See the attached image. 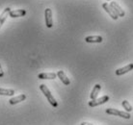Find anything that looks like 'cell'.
I'll use <instances>...</instances> for the list:
<instances>
[{"mask_svg": "<svg viewBox=\"0 0 133 125\" xmlns=\"http://www.w3.org/2000/svg\"><path fill=\"white\" fill-rule=\"evenodd\" d=\"M40 89L43 92V93L44 94V96L47 98L48 102L51 104V106H52V107H54V108H56L57 106H58V103H57V101L55 100V98L53 97V95L51 94V92H50V91L48 89V88H47L46 86L43 85V84H42V85L40 86Z\"/></svg>", "mask_w": 133, "mask_h": 125, "instance_id": "obj_1", "label": "cell"}, {"mask_svg": "<svg viewBox=\"0 0 133 125\" xmlns=\"http://www.w3.org/2000/svg\"><path fill=\"white\" fill-rule=\"evenodd\" d=\"M106 113L108 115H117V116H121L123 119H129L131 117V115L130 113L127 112V111H119L117 109H106Z\"/></svg>", "mask_w": 133, "mask_h": 125, "instance_id": "obj_2", "label": "cell"}, {"mask_svg": "<svg viewBox=\"0 0 133 125\" xmlns=\"http://www.w3.org/2000/svg\"><path fill=\"white\" fill-rule=\"evenodd\" d=\"M107 101H109V96L108 95H104L102 97H100V98H96L90 101L89 102V106L90 107H97V106H99L101 104H104V103H106Z\"/></svg>", "mask_w": 133, "mask_h": 125, "instance_id": "obj_3", "label": "cell"}, {"mask_svg": "<svg viewBox=\"0 0 133 125\" xmlns=\"http://www.w3.org/2000/svg\"><path fill=\"white\" fill-rule=\"evenodd\" d=\"M44 17H45V25L47 28H51L53 26V19H52V11L51 9H45L44 11Z\"/></svg>", "mask_w": 133, "mask_h": 125, "instance_id": "obj_4", "label": "cell"}, {"mask_svg": "<svg viewBox=\"0 0 133 125\" xmlns=\"http://www.w3.org/2000/svg\"><path fill=\"white\" fill-rule=\"evenodd\" d=\"M102 8L105 10V12H106L108 15H109L110 17H112L114 20H117L118 18H119V16L116 13V12L111 8V6H110V4L108 3H103L102 4Z\"/></svg>", "mask_w": 133, "mask_h": 125, "instance_id": "obj_5", "label": "cell"}, {"mask_svg": "<svg viewBox=\"0 0 133 125\" xmlns=\"http://www.w3.org/2000/svg\"><path fill=\"white\" fill-rule=\"evenodd\" d=\"M110 6H111V8L116 12V13L119 16V17H124V11L121 8L120 5L117 3V2L112 1V2L110 3Z\"/></svg>", "mask_w": 133, "mask_h": 125, "instance_id": "obj_6", "label": "cell"}, {"mask_svg": "<svg viewBox=\"0 0 133 125\" xmlns=\"http://www.w3.org/2000/svg\"><path fill=\"white\" fill-rule=\"evenodd\" d=\"M133 69V64H129V65H127L125 66L124 67H122V68H119L116 70V75L117 76H121V75H123V74H125V73L129 72L130 70H132Z\"/></svg>", "mask_w": 133, "mask_h": 125, "instance_id": "obj_7", "label": "cell"}, {"mask_svg": "<svg viewBox=\"0 0 133 125\" xmlns=\"http://www.w3.org/2000/svg\"><path fill=\"white\" fill-rule=\"evenodd\" d=\"M56 77H57V73H54V72H43V73H40L38 75V78L42 80H44V79L53 80Z\"/></svg>", "mask_w": 133, "mask_h": 125, "instance_id": "obj_8", "label": "cell"}, {"mask_svg": "<svg viewBox=\"0 0 133 125\" xmlns=\"http://www.w3.org/2000/svg\"><path fill=\"white\" fill-rule=\"evenodd\" d=\"M102 37L100 36H89V37H86L85 38V41L86 43H102Z\"/></svg>", "mask_w": 133, "mask_h": 125, "instance_id": "obj_9", "label": "cell"}, {"mask_svg": "<svg viewBox=\"0 0 133 125\" xmlns=\"http://www.w3.org/2000/svg\"><path fill=\"white\" fill-rule=\"evenodd\" d=\"M57 76L59 77V79L62 81V83H63L64 85L66 86H69L70 84V79L66 77V75L65 74V72H64L63 70H59L58 72H57Z\"/></svg>", "mask_w": 133, "mask_h": 125, "instance_id": "obj_10", "label": "cell"}, {"mask_svg": "<svg viewBox=\"0 0 133 125\" xmlns=\"http://www.w3.org/2000/svg\"><path fill=\"white\" fill-rule=\"evenodd\" d=\"M26 99V95L25 94H20V95H17L16 97H13V98H11L9 100V102H10L11 105H15V104H17V103L21 102V101H24Z\"/></svg>", "mask_w": 133, "mask_h": 125, "instance_id": "obj_11", "label": "cell"}, {"mask_svg": "<svg viewBox=\"0 0 133 125\" xmlns=\"http://www.w3.org/2000/svg\"><path fill=\"white\" fill-rule=\"evenodd\" d=\"M11 11H12L11 10V8H6V9L2 12L1 16H0V28H1V26L3 25V23L5 22V20L7 19V17H9Z\"/></svg>", "mask_w": 133, "mask_h": 125, "instance_id": "obj_12", "label": "cell"}, {"mask_svg": "<svg viewBox=\"0 0 133 125\" xmlns=\"http://www.w3.org/2000/svg\"><path fill=\"white\" fill-rule=\"evenodd\" d=\"M26 15V11L25 10H16V11H11L9 17H24Z\"/></svg>", "mask_w": 133, "mask_h": 125, "instance_id": "obj_13", "label": "cell"}, {"mask_svg": "<svg viewBox=\"0 0 133 125\" xmlns=\"http://www.w3.org/2000/svg\"><path fill=\"white\" fill-rule=\"evenodd\" d=\"M100 89H101V86L99 85V84H97V85L94 87L93 91H92V92H91V99L92 100H94V99H96L97 97V95H98V93H99Z\"/></svg>", "mask_w": 133, "mask_h": 125, "instance_id": "obj_14", "label": "cell"}, {"mask_svg": "<svg viewBox=\"0 0 133 125\" xmlns=\"http://www.w3.org/2000/svg\"><path fill=\"white\" fill-rule=\"evenodd\" d=\"M15 94L14 89H1L0 88V95H6V96H12Z\"/></svg>", "mask_w": 133, "mask_h": 125, "instance_id": "obj_15", "label": "cell"}, {"mask_svg": "<svg viewBox=\"0 0 133 125\" xmlns=\"http://www.w3.org/2000/svg\"><path fill=\"white\" fill-rule=\"evenodd\" d=\"M122 105H123L124 111H127V112H128V113H130L132 111V106L130 105V103L128 102L127 100H123V102H122Z\"/></svg>", "mask_w": 133, "mask_h": 125, "instance_id": "obj_16", "label": "cell"}, {"mask_svg": "<svg viewBox=\"0 0 133 125\" xmlns=\"http://www.w3.org/2000/svg\"><path fill=\"white\" fill-rule=\"evenodd\" d=\"M3 76H4V72H3V70H2V66L0 65V78L3 77Z\"/></svg>", "mask_w": 133, "mask_h": 125, "instance_id": "obj_17", "label": "cell"}, {"mask_svg": "<svg viewBox=\"0 0 133 125\" xmlns=\"http://www.w3.org/2000/svg\"><path fill=\"white\" fill-rule=\"evenodd\" d=\"M81 125H94V124H91V123H88V122H82Z\"/></svg>", "mask_w": 133, "mask_h": 125, "instance_id": "obj_18", "label": "cell"}, {"mask_svg": "<svg viewBox=\"0 0 133 125\" xmlns=\"http://www.w3.org/2000/svg\"><path fill=\"white\" fill-rule=\"evenodd\" d=\"M107 1H111V0H107Z\"/></svg>", "mask_w": 133, "mask_h": 125, "instance_id": "obj_19", "label": "cell"}]
</instances>
